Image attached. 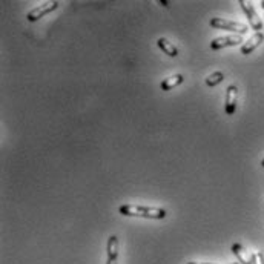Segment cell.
<instances>
[{
  "label": "cell",
  "instance_id": "ba28073f",
  "mask_svg": "<svg viewBox=\"0 0 264 264\" xmlns=\"http://www.w3.org/2000/svg\"><path fill=\"white\" fill-rule=\"evenodd\" d=\"M230 249H232V253L237 256V259H238L240 264H253V256H252V253H249L240 243L232 244Z\"/></svg>",
  "mask_w": 264,
  "mask_h": 264
},
{
  "label": "cell",
  "instance_id": "7a4b0ae2",
  "mask_svg": "<svg viewBox=\"0 0 264 264\" xmlns=\"http://www.w3.org/2000/svg\"><path fill=\"white\" fill-rule=\"evenodd\" d=\"M211 26L215 30H224V31H232L237 33L238 36H243L247 33V26L240 23V22H232V20H226L223 17H214L211 19Z\"/></svg>",
  "mask_w": 264,
  "mask_h": 264
},
{
  "label": "cell",
  "instance_id": "8992f818",
  "mask_svg": "<svg viewBox=\"0 0 264 264\" xmlns=\"http://www.w3.org/2000/svg\"><path fill=\"white\" fill-rule=\"evenodd\" d=\"M237 102H238V87L235 84H230L226 90V103L224 109L227 115H233L237 111Z\"/></svg>",
  "mask_w": 264,
  "mask_h": 264
},
{
  "label": "cell",
  "instance_id": "9c48e42d",
  "mask_svg": "<svg viewBox=\"0 0 264 264\" xmlns=\"http://www.w3.org/2000/svg\"><path fill=\"white\" fill-rule=\"evenodd\" d=\"M119 258V238L115 235H111L108 238V259L106 264H117Z\"/></svg>",
  "mask_w": 264,
  "mask_h": 264
},
{
  "label": "cell",
  "instance_id": "5b68a950",
  "mask_svg": "<svg viewBox=\"0 0 264 264\" xmlns=\"http://www.w3.org/2000/svg\"><path fill=\"white\" fill-rule=\"evenodd\" d=\"M243 42V37L235 34V36H224V37H218V39H214L211 42V49L217 51V49H223V48H227V46H238L241 45Z\"/></svg>",
  "mask_w": 264,
  "mask_h": 264
},
{
  "label": "cell",
  "instance_id": "5bb4252c",
  "mask_svg": "<svg viewBox=\"0 0 264 264\" xmlns=\"http://www.w3.org/2000/svg\"><path fill=\"white\" fill-rule=\"evenodd\" d=\"M188 264H212V262H188Z\"/></svg>",
  "mask_w": 264,
  "mask_h": 264
},
{
  "label": "cell",
  "instance_id": "277c9868",
  "mask_svg": "<svg viewBox=\"0 0 264 264\" xmlns=\"http://www.w3.org/2000/svg\"><path fill=\"white\" fill-rule=\"evenodd\" d=\"M57 8H58V2H46V4L39 5L37 8L31 10V11L28 13V16H26V19H28L30 22H37V20H40L42 17H45L46 14L52 13V11L57 10Z\"/></svg>",
  "mask_w": 264,
  "mask_h": 264
},
{
  "label": "cell",
  "instance_id": "3957f363",
  "mask_svg": "<svg viewBox=\"0 0 264 264\" xmlns=\"http://www.w3.org/2000/svg\"><path fill=\"white\" fill-rule=\"evenodd\" d=\"M238 4H240L241 10L244 11L246 17H247V20H249V23H250V28L255 30L256 33H261V30H262V20H261L259 16L256 14L253 5H252L250 2H246V0H240Z\"/></svg>",
  "mask_w": 264,
  "mask_h": 264
},
{
  "label": "cell",
  "instance_id": "2e32d148",
  "mask_svg": "<svg viewBox=\"0 0 264 264\" xmlns=\"http://www.w3.org/2000/svg\"><path fill=\"white\" fill-rule=\"evenodd\" d=\"M261 166H262V167H264V158H262V160H261Z\"/></svg>",
  "mask_w": 264,
  "mask_h": 264
},
{
  "label": "cell",
  "instance_id": "7c38bea8",
  "mask_svg": "<svg viewBox=\"0 0 264 264\" xmlns=\"http://www.w3.org/2000/svg\"><path fill=\"white\" fill-rule=\"evenodd\" d=\"M223 80H224V74L220 72V71H215V72H212V74L206 78V84L211 86V87H214V86L220 84Z\"/></svg>",
  "mask_w": 264,
  "mask_h": 264
},
{
  "label": "cell",
  "instance_id": "30bf717a",
  "mask_svg": "<svg viewBox=\"0 0 264 264\" xmlns=\"http://www.w3.org/2000/svg\"><path fill=\"white\" fill-rule=\"evenodd\" d=\"M183 81H185V77H183L182 74H175V75H172V77H169V78H164V80L161 81L160 87H161V91H170L172 87L180 86Z\"/></svg>",
  "mask_w": 264,
  "mask_h": 264
},
{
  "label": "cell",
  "instance_id": "4fadbf2b",
  "mask_svg": "<svg viewBox=\"0 0 264 264\" xmlns=\"http://www.w3.org/2000/svg\"><path fill=\"white\" fill-rule=\"evenodd\" d=\"M252 256H253V264H264V255H262V252L256 250V252L252 253Z\"/></svg>",
  "mask_w": 264,
  "mask_h": 264
},
{
  "label": "cell",
  "instance_id": "52a82bcc",
  "mask_svg": "<svg viewBox=\"0 0 264 264\" xmlns=\"http://www.w3.org/2000/svg\"><path fill=\"white\" fill-rule=\"evenodd\" d=\"M262 42H264V34H262V33H255V34L241 46V54L247 55V54L253 52Z\"/></svg>",
  "mask_w": 264,
  "mask_h": 264
},
{
  "label": "cell",
  "instance_id": "6da1fadb",
  "mask_svg": "<svg viewBox=\"0 0 264 264\" xmlns=\"http://www.w3.org/2000/svg\"><path fill=\"white\" fill-rule=\"evenodd\" d=\"M120 214L123 217H141L151 220H163L167 212L161 208H149V206H137V204H123L120 206Z\"/></svg>",
  "mask_w": 264,
  "mask_h": 264
},
{
  "label": "cell",
  "instance_id": "9a60e30c",
  "mask_svg": "<svg viewBox=\"0 0 264 264\" xmlns=\"http://www.w3.org/2000/svg\"><path fill=\"white\" fill-rule=\"evenodd\" d=\"M259 5H261V8H262V10H264V0H262V2H261V4H259Z\"/></svg>",
  "mask_w": 264,
  "mask_h": 264
},
{
  "label": "cell",
  "instance_id": "8fae6325",
  "mask_svg": "<svg viewBox=\"0 0 264 264\" xmlns=\"http://www.w3.org/2000/svg\"><path fill=\"white\" fill-rule=\"evenodd\" d=\"M157 45H158V48L164 52V54H167L169 57H177L179 55V51H177V48H175L167 39H164V37H160L158 40H157Z\"/></svg>",
  "mask_w": 264,
  "mask_h": 264
},
{
  "label": "cell",
  "instance_id": "e0dca14e",
  "mask_svg": "<svg viewBox=\"0 0 264 264\" xmlns=\"http://www.w3.org/2000/svg\"><path fill=\"white\" fill-rule=\"evenodd\" d=\"M232 264H240V262H232Z\"/></svg>",
  "mask_w": 264,
  "mask_h": 264
}]
</instances>
